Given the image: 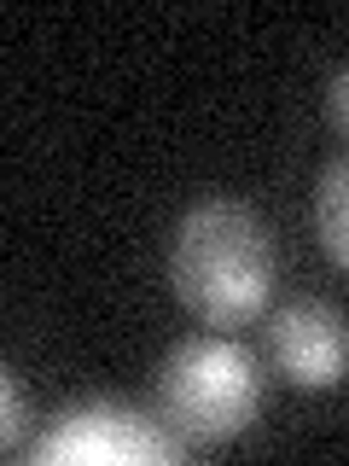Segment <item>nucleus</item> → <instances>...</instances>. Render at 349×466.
<instances>
[{"instance_id": "nucleus-1", "label": "nucleus", "mask_w": 349, "mask_h": 466, "mask_svg": "<svg viewBox=\"0 0 349 466\" xmlns=\"http://www.w3.org/2000/svg\"><path fill=\"white\" fill-rule=\"evenodd\" d=\"M169 286L198 320L244 327L274 291V239L244 198H198L169 233Z\"/></svg>"}, {"instance_id": "nucleus-2", "label": "nucleus", "mask_w": 349, "mask_h": 466, "mask_svg": "<svg viewBox=\"0 0 349 466\" xmlns=\"http://www.w3.org/2000/svg\"><path fill=\"white\" fill-rule=\"evenodd\" d=\"M157 408L181 437L193 443H222L239 437L262 408V373L239 344L227 339H181L157 368Z\"/></svg>"}, {"instance_id": "nucleus-3", "label": "nucleus", "mask_w": 349, "mask_h": 466, "mask_svg": "<svg viewBox=\"0 0 349 466\" xmlns=\"http://www.w3.org/2000/svg\"><path fill=\"white\" fill-rule=\"evenodd\" d=\"M35 461H181V431L169 420H145L135 408L87 402L65 414L58 426L35 443Z\"/></svg>"}, {"instance_id": "nucleus-4", "label": "nucleus", "mask_w": 349, "mask_h": 466, "mask_svg": "<svg viewBox=\"0 0 349 466\" xmlns=\"http://www.w3.org/2000/svg\"><path fill=\"white\" fill-rule=\"evenodd\" d=\"M268 361L303 390H332L349 373V320L320 298H297L268 315Z\"/></svg>"}, {"instance_id": "nucleus-5", "label": "nucleus", "mask_w": 349, "mask_h": 466, "mask_svg": "<svg viewBox=\"0 0 349 466\" xmlns=\"http://www.w3.org/2000/svg\"><path fill=\"white\" fill-rule=\"evenodd\" d=\"M314 233L326 245V257L349 268V152L332 157L314 181Z\"/></svg>"}, {"instance_id": "nucleus-6", "label": "nucleus", "mask_w": 349, "mask_h": 466, "mask_svg": "<svg viewBox=\"0 0 349 466\" xmlns=\"http://www.w3.org/2000/svg\"><path fill=\"white\" fill-rule=\"evenodd\" d=\"M0 390H6V420H0V443H6V449H18V443H24V426H29V397H24L18 373H6V379H0Z\"/></svg>"}, {"instance_id": "nucleus-7", "label": "nucleus", "mask_w": 349, "mask_h": 466, "mask_svg": "<svg viewBox=\"0 0 349 466\" xmlns=\"http://www.w3.org/2000/svg\"><path fill=\"white\" fill-rule=\"evenodd\" d=\"M326 116H332L338 135H349V65H338L332 82H326Z\"/></svg>"}]
</instances>
